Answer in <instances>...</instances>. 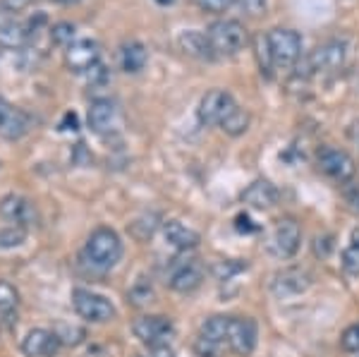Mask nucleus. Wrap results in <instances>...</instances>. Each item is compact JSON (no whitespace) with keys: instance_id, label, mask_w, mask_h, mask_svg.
<instances>
[{"instance_id":"obj_5","label":"nucleus","mask_w":359,"mask_h":357,"mask_svg":"<svg viewBox=\"0 0 359 357\" xmlns=\"http://www.w3.org/2000/svg\"><path fill=\"white\" fill-rule=\"evenodd\" d=\"M228 321L230 316L223 314L208 316L194 341V353L199 357H221L223 348L228 345Z\"/></svg>"},{"instance_id":"obj_33","label":"nucleus","mask_w":359,"mask_h":357,"mask_svg":"<svg viewBox=\"0 0 359 357\" xmlns=\"http://www.w3.org/2000/svg\"><path fill=\"white\" fill-rule=\"evenodd\" d=\"M196 5H199L201 10H206V13H225V10L230 8V5L235 3V0H194Z\"/></svg>"},{"instance_id":"obj_30","label":"nucleus","mask_w":359,"mask_h":357,"mask_svg":"<svg viewBox=\"0 0 359 357\" xmlns=\"http://www.w3.org/2000/svg\"><path fill=\"white\" fill-rule=\"evenodd\" d=\"M242 269H247V264H237V262H218L213 267V274H216L218 281H228L233 278L235 274H240Z\"/></svg>"},{"instance_id":"obj_4","label":"nucleus","mask_w":359,"mask_h":357,"mask_svg":"<svg viewBox=\"0 0 359 357\" xmlns=\"http://www.w3.org/2000/svg\"><path fill=\"white\" fill-rule=\"evenodd\" d=\"M72 307L84 321H91V324H106V321H113L118 316L108 297L86 290V288H74L72 290Z\"/></svg>"},{"instance_id":"obj_36","label":"nucleus","mask_w":359,"mask_h":357,"mask_svg":"<svg viewBox=\"0 0 359 357\" xmlns=\"http://www.w3.org/2000/svg\"><path fill=\"white\" fill-rule=\"evenodd\" d=\"M235 228L240 230V233H254L257 230V226H252V221H249V216H237L235 218Z\"/></svg>"},{"instance_id":"obj_18","label":"nucleus","mask_w":359,"mask_h":357,"mask_svg":"<svg viewBox=\"0 0 359 357\" xmlns=\"http://www.w3.org/2000/svg\"><path fill=\"white\" fill-rule=\"evenodd\" d=\"M62 348V341L55 331L32 329L22 341V353L27 357H50Z\"/></svg>"},{"instance_id":"obj_1","label":"nucleus","mask_w":359,"mask_h":357,"mask_svg":"<svg viewBox=\"0 0 359 357\" xmlns=\"http://www.w3.org/2000/svg\"><path fill=\"white\" fill-rule=\"evenodd\" d=\"M84 259L94 269H113L115 264L123 259V243H120V235L113 228H96L89 235L84 245Z\"/></svg>"},{"instance_id":"obj_29","label":"nucleus","mask_w":359,"mask_h":357,"mask_svg":"<svg viewBox=\"0 0 359 357\" xmlns=\"http://www.w3.org/2000/svg\"><path fill=\"white\" fill-rule=\"evenodd\" d=\"M50 41L55 46H67L74 41V25H69V22H57L50 29Z\"/></svg>"},{"instance_id":"obj_28","label":"nucleus","mask_w":359,"mask_h":357,"mask_svg":"<svg viewBox=\"0 0 359 357\" xmlns=\"http://www.w3.org/2000/svg\"><path fill=\"white\" fill-rule=\"evenodd\" d=\"M343 267L347 274H359V230H355L352 235V243L347 245V250L343 252Z\"/></svg>"},{"instance_id":"obj_20","label":"nucleus","mask_w":359,"mask_h":357,"mask_svg":"<svg viewBox=\"0 0 359 357\" xmlns=\"http://www.w3.org/2000/svg\"><path fill=\"white\" fill-rule=\"evenodd\" d=\"M180 48L184 50L189 58H196V60H213L216 53H213L211 43H208V36L204 32H196V29H187L177 36Z\"/></svg>"},{"instance_id":"obj_24","label":"nucleus","mask_w":359,"mask_h":357,"mask_svg":"<svg viewBox=\"0 0 359 357\" xmlns=\"http://www.w3.org/2000/svg\"><path fill=\"white\" fill-rule=\"evenodd\" d=\"M17 304H20V292L10 281H0V314L13 324L17 316Z\"/></svg>"},{"instance_id":"obj_37","label":"nucleus","mask_w":359,"mask_h":357,"mask_svg":"<svg viewBox=\"0 0 359 357\" xmlns=\"http://www.w3.org/2000/svg\"><path fill=\"white\" fill-rule=\"evenodd\" d=\"M151 357H175V353H172V348L168 343H158L151 348Z\"/></svg>"},{"instance_id":"obj_26","label":"nucleus","mask_w":359,"mask_h":357,"mask_svg":"<svg viewBox=\"0 0 359 357\" xmlns=\"http://www.w3.org/2000/svg\"><path fill=\"white\" fill-rule=\"evenodd\" d=\"M25 240H27V228L10 226V228L0 230V252L15 250V247L25 245Z\"/></svg>"},{"instance_id":"obj_21","label":"nucleus","mask_w":359,"mask_h":357,"mask_svg":"<svg viewBox=\"0 0 359 357\" xmlns=\"http://www.w3.org/2000/svg\"><path fill=\"white\" fill-rule=\"evenodd\" d=\"M242 201L252 206V209L266 211V209H271V206H276L278 189L271 185L269 180H254L252 185L242 192Z\"/></svg>"},{"instance_id":"obj_32","label":"nucleus","mask_w":359,"mask_h":357,"mask_svg":"<svg viewBox=\"0 0 359 357\" xmlns=\"http://www.w3.org/2000/svg\"><path fill=\"white\" fill-rule=\"evenodd\" d=\"M237 5H240V10L245 15H249V17H262V15H266V0H235Z\"/></svg>"},{"instance_id":"obj_38","label":"nucleus","mask_w":359,"mask_h":357,"mask_svg":"<svg viewBox=\"0 0 359 357\" xmlns=\"http://www.w3.org/2000/svg\"><path fill=\"white\" fill-rule=\"evenodd\" d=\"M77 128H79L77 115H74L72 111L65 113V118H62V123H60V130H77Z\"/></svg>"},{"instance_id":"obj_19","label":"nucleus","mask_w":359,"mask_h":357,"mask_svg":"<svg viewBox=\"0 0 359 357\" xmlns=\"http://www.w3.org/2000/svg\"><path fill=\"white\" fill-rule=\"evenodd\" d=\"M311 285V276L304 271V269H283L273 276L271 281V290H273L276 297H290V295H299L306 288Z\"/></svg>"},{"instance_id":"obj_6","label":"nucleus","mask_w":359,"mask_h":357,"mask_svg":"<svg viewBox=\"0 0 359 357\" xmlns=\"http://www.w3.org/2000/svg\"><path fill=\"white\" fill-rule=\"evenodd\" d=\"M299 243H302V228L294 218H280L269 235V252L278 259H290L297 255Z\"/></svg>"},{"instance_id":"obj_15","label":"nucleus","mask_w":359,"mask_h":357,"mask_svg":"<svg viewBox=\"0 0 359 357\" xmlns=\"http://www.w3.org/2000/svg\"><path fill=\"white\" fill-rule=\"evenodd\" d=\"M0 216L13 226L29 228L36 223V206H34L32 199L22 197V194H8V197L0 199Z\"/></svg>"},{"instance_id":"obj_31","label":"nucleus","mask_w":359,"mask_h":357,"mask_svg":"<svg viewBox=\"0 0 359 357\" xmlns=\"http://www.w3.org/2000/svg\"><path fill=\"white\" fill-rule=\"evenodd\" d=\"M340 345L347 353H359V324L347 326L343 331V338H340Z\"/></svg>"},{"instance_id":"obj_16","label":"nucleus","mask_w":359,"mask_h":357,"mask_svg":"<svg viewBox=\"0 0 359 357\" xmlns=\"http://www.w3.org/2000/svg\"><path fill=\"white\" fill-rule=\"evenodd\" d=\"M43 22H46L43 15H39L36 20H29V22H5V25H0V46L10 50L22 48V46L36 36V29Z\"/></svg>"},{"instance_id":"obj_8","label":"nucleus","mask_w":359,"mask_h":357,"mask_svg":"<svg viewBox=\"0 0 359 357\" xmlns=\"http://www.w3.org/2000/svg\"><path fill=\"white\" fill-rule=\"evenodd\" d=\"M316 163L328 177H333V180H338V182H347L355 175V161H352L350 154H345L343 149L321 147L316 154Z\"/></svg>"},{"instance_id":"obj_14","label":"nucleus","mask_w":359,"mask_h":357,"mask_svg":"<svg viewBox=\"0 0 359 357\" xmlns=\"http://www.w3.org/2000/svg\"><path fill=\"white\" fill-rule=\"evenodd\" d=\"M32 130V118L22 108L13 106L10 101L0 99V137L8 142H17Z\"/></svg>"},{"instance_id":"obj_40","label":"nucleus","mask_w":359,"mask_h":357,"mask_svg":"<svg viewBox=\"0 0 359 357\" xmlns=\"http://www.w3.org/2000/svg\"><path fill=\"white\" fill-rule=\"evenodd\" d=\"M156 3H158V5H172L175 0H156Z\"/></svg>"},{"instance_id":"obj_9","label":"nucleus","mask_w":359,"mask_h":357,"mask_svg":"<svg viewBox=\"0 0 359 357\" xmlns=\"http://www.w3.org/2000/svg\"><path fill=\"white\" fill-rule=\"evenodd\" d=\"M237 106V101L233 99V94L223 89H211L204 94V99L199 103V123L201 125H221L233 108Z\"/></svg>"},{"instance_id":"obj_11","label":"nucleus","mask_w":359,"mask_h":357,"mask_svg":"<svg viewBox=\"0 0 359 357\" xmlns=\"http://www.w3.org/2000/svg\"><path fill=\"white\" fill-rule=\"evenodd\" d=\"M204 264L199 259H180L168 276V285L177 292H194L204 283Z\"/></svg>"},{"instance_id":"obj_17","label":"nucleus","mask_w":359,"mask_h":357,"mask_svg":"<svg viewBox=\"0 0 359 357\" xmlns=\"http://www.w3.org/2000/svg\"><path fill=\"white\" fill-rule=\"evenodd\" d=\"M89 128L96 135H111L120 128V111L111 99H96L89 108Z\"/></svg>"},{"instance_id":"obj_35","label":"nucleus","mask_w":359,"mask_h":357,"mask_svg":"<svg viewBox=\"0 0 359 357\" xmlns=\"http://www.w3.org/2000/svg\"><path fill=\"white\" fill-rule=\"evenodd\" d=\"M32 3H36V0H0V8H3L5 13H22V10H27Z\"/></svg>"},{"instance_id":"obj_39","label":"nucleus","mask_w":359,"mask_h":357,"mask_svg":"<svg viewBox=\"0 0 359 357\" xmlns=\"http://www.w3.org/2000/svg\"><path fill=\"white\" fill-rule=\"evenodd\" d=\"M53 3H60V5H74V3H79V0H53Z\"/></svg>"},{"instance_id":"obj_34","label":"nucleus","mask_w":359,"mask_h":357,"mask_svg":"<svg viewBox=\"0 0 359 357\" xmlns=\"http://www.w3.org/2000/svg\"><path fill=\"white\" fill-rule=\"evenodd\" d=\"M86 74H89V84H91V86H101V84H106V82H108V70L101 65V62L91 67V70L86 72Z\"/></svg>"},{"instance_id":"obj_13","label":"nucleus","mask_w":359,"mask_h":357,"mask_svg":"<svg viewBox=\"0 0 359 357\" xmlns=\"http://www.w3.org/2000/svg\"><path fill=\"white\" fill-rule=\"evenodd\" d=\"M65 62L72 72L77 74H86L94 65L101 62V46L91 39H79V41H72L65 48Z\"/></svg>"},{"instance_id":"obj_12","label":"nucleus","mask_w":359,"mask_h":357,"mask_svg":"<svg viewBox=\"0 0 359 357\" xmlns=\"http://www.w3.org/2000/svg\"><path fill=\"white\" fill-rule=\"evenodd\" d=\"M132 331L144 345L154 348L158 343H168V336L172 333V321L163 314H149V316H139L132 324Z\"/></svg>"},{"instance_id":"obj_10","label":"nucleus","mask_w":359,"mask_h":357,"mask_svg":"<svg viewBox=\"0 0 359 357\" xmlns=\"http://www.w3.org/2000/svg\"><path fill=\"white\" fill-rule=\"evenodd\" d=\"M347 48L343 41H326L306 58V72H333L345 65Z\"/></svg>"},{"instance_id":"obj_23","label":"nucleus","mask_w":359,"mask_h":357,"mask_svg":"<svg viewBox=\"0 0 359 357\" xmlns=\"http://www.w3.org/2000/svg\"><path fill=\"white\" fill-rule=\"evenodd\" d=\"M120 62H123L125 72L137 74L147 67L149 50L144 48V43H139V41H127L123 48H120Z\"/></svg>"},{"instance_id":"obj_7","label":"nucleus","mask_w":359,"mask_h":357,"mask_svg":"<svg viewBox=\"0 0 359 357\" xmlns=\"http://www.w3.org/2000/svg\"><path fill=\"white\" fill-rule=\"evenodd\" d=\"M259 338V326L252 316H230L228 321V348L235 355L247 357L254 353Z\"/></svg>"},{"instance_id":"obj_25","label":"nucleus","mask_w":359,"mask_h":357,"mask_svg":"<svg viewBox=\"0 0 359 357\" xmlns=\"http://www.w3.org/2000/svg\"><path fill=\"white\" fill-rule=\"evenodd\" d=\"M247 128H249V113L245 111V108H240V106H235L233 111L225 115V120L221 123V130L225 132V135H230V137L245 135Z\"/></svg>"},{"instance_id":"obj_2","label":"nucleus","mask_w":359,"mask_h":357,"mask_svg":"<svg viewBox=\"0 0 359 357\" xmlns=\"http://www.w3.org/2000/svg\"><path fill=\"white\" fill-rule=\"evenodd\" d=\"M206 36H208V43H211L216 58L237 55L240 50H245V46L249 41L245 25L237 20H216L211 27H208Z\"/></svg>"},{"instance_id":"obj_22","label":"nucleus","mask_w":359,"mask_h":357,"mask_svg":"<svg viewBox=\"0 0 359 357\" xmlns=\"http://www.w3.org/2000/svg\"><path fill=\"white\" fill-rule=\"evenodd\" d=\"M163 235H165L168 243H170L172 247H177V250H194V247L201 243L199 233L192 228H187L180 221H165L163 223Z\"/></svg>"},{"instance_id":"obj_3","label":"nucleus","mask_w":359,"mask_h":357,"mask_svg":"<svg viewBox=\"0 0 359 357\" xmlns=\"http://www.w3.org/2000/svg\"><path fill=\"white\" fill-rule=\"evenodd\" d=\"M266 53L271 58V65L287 70L302 58V36L292 29H271L266 34Z\"/></svg>"},{"instance_id":"obj_27","label":"nucleus","mask_w":359,"mask_h":357,"mask_svg":"<svg viewBox=\"0 0 359 357\" xmlns=\"http://www.w3.org/2000/svg\"><path fill=\"white\" fill-rule=\"evenodd\" d=\"M127 297H130V302H132V304L142 307V304H147V302H151V300H154V288H151V283H149L147 278H139L137 283L130 288Z\"/></svg>"},{"instance_id":"obj_41","label":"nucleus","mask_w":359,"mask_h":357,"mask_svg":"<svg viewBox=\"0 0 359 357\" xmlns=\"http://www.w3.org/2000/svg\"><path fill=\"white\" fill-rule=\"evenodd\" d=\"M137 357H142V355H137Z\"/></svg>"}]
</instances>
